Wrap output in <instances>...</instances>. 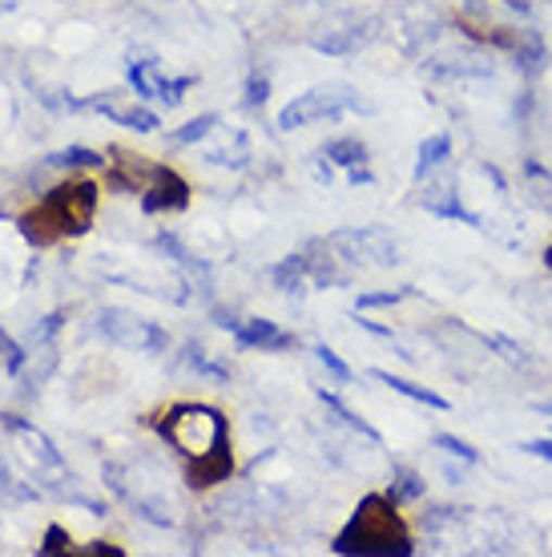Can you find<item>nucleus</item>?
<instances>
[{"label":"nucleus","mask_w":552,"mask_h":557,"mask_svg":"<svg viewBox=\"0 0 552 557\" xmlns=\"http://www.w3.org/2000/svg\"><path fill=\"white\" fill-rule=\"evenodd\" d=\"M335 554H412V533L396 513V502L379 493L363 497L355 517L335 537Z\"/></svg>","instance_id":"obj_1"},{"label":"nucleus","mask_w":552,"mask_h":557,"mask_svg":"<svg viewBox=\"0 0 552 557\" xmlns=\"http://www.w3.org/2000/svg\"><path fill=\"white\" fill-rule=\"evenodd\" d=\"M162 417H166V420H158L162 436H166L170 445L178 448L190 465H202V460H210V457L230 453V445H226V420H222V412H214V408L174 405L170 412H162Z\"/></svg>","instance_id":"obj_2"},{"label":"nucleus","mask_w":552,"mask_h":557,"mask_svg":"<svg viewBox=\"0 0 552 557\" xmlns=\"http://www.w3.org/2000/svg\"><path fill=\"white\" fill-rule=\"evenodd\" d=\"M97 198H101V186L89 178H70L53 186L49 198H45V210L53 214L61 238H77L85 235L97 219Z\"/></svg>","instance_id":"obj_3"},{"label":"nucleus","mask_w":552,"mask_h":557,"mask_svg":"<svg viewBox=\"0 0 552 557\" xmlns=\"http://www.w3.org/2000/svg\"><path fill=\"white\" fill-rule=\"evenodd\" d=\"M351 110H367V106L343 94V89H311V94H299L287 110L278 113V129H299L311 126V122H323V117H343Z\"/></svg>","instance_id":"obj_4"},{"label":"nucleus","mask_w":552,"mask_h":557,"mask_svg":"<svg viewBox=\"0 0 552 557\" xmlns=\"http://www.w3.org/2000/svg\"><path fill=\"white\" fill-rule=\"evenodd\" d=\"M97 332L105 335L117 348H134V351H162L166 348V332L153 327L150 320H138V315H125V311H101L97 315Z\"/></svg>","instance_id":"obj_5"},{"label":"nucleus","mask_w":552,"mask_h":557,"mask_svg":"<svg viewBox=\"0 0 552 557\" xmlns=\"http://www.w3.org/2000/svg\"><path fill=\"white\" fill-rule=\"evenodd\" d=\"M186 202H190V186H186L178 170L170 166H158L153 182L141 190V207L150 214H174V210H186Z\"/></svg>","instance_id":"obj_6"},{"label":"nucleus","mask_w":552,"mask_h":557,"mask_svg":"<svg viewBox=\"0 0 552 557\" xmlns=\"http://www.w3.org/2000/svg\"><path fill=\"white\" fill-rule=\"evenodd\" d=\"M158 174V162H150L146 153H129L125 146L110 150V186L117 190H146Z\"/></svg>","instance_id":"obj_7"},{"label":"nucleus","mask_w":552,"mask_h":557,"mask_svg":"<svg viewBox=\"0 0 552 557\" xmlns=\"http://www.w3.org/2000/svg\"><path fill=\"white\" fill-rule=\"evenodd\" d=\"M122 89H110V94H101V98H93L89 106L93 110H101L105 117H113L117 126H129V129H138V134H153V129L162 126L158 122V113L153 110H141V106H122Z\"/></svg>","instance_id":"obj_8"},{"label":"nucleus","mask_w":552,"mask_h":557,"mask_svg":"<svg viewBox=\"0 0 552 557\" xmlns=\"http://www.w3.org/2000/svg\"><path fill=\"white\" fill-rule=\"evenodd\" d=\"M230 335H235L238 348H263V351H283L294 344V335L283 332V327H275L271 320H238L235 327H230Z\"/></svg>","instance_id":"obj_9"},{"label":"nucleus","mask_w":552,"mask_h":557,"mask_svg":"<svg viewBox=\"0 0 552 557\" xmlns=\"http://www.w3.org/2000/svg\"><path fill=\"white\" fill-rule=\"evenodd\" d=\"M424 207H428L436 219H456V223L480 226V219L460 202V195L452 190V182L448 178H436V182L424 178Z\"/></svg>","instance_id":"obj_10"},{"label":"nucleus","mask_w":552,"mask_h":557,"mask_svg":"<svg viewBox=\"0 0 552 557\" xmlns=\"http://www.w3.org/2000/svg\"><path fill=\"white\" fill-rule=\"evenodd\" d=\"M379 384H387L391 392H400V396H407V400H415V405H424V408H436V412H448V400L443 396H436L431 388H424V384H412V380H403V376H391V372H372Z\"/></svg>","instance_id":"obj_11"},{"label":"nucleus","mask_w":552,"mask_h":557,"mask_svg":"<svg viewBox=\"0 0 552 557\" xmlns=\"http://www.w3.org/2000/svg\"><path fill=\"white\" fill-rule=\"evenodd\" d=\"M318 400H323V408H327V412H331V417L339 420V424H347V429L355 432V436H363V441H372V445H384V436H379V432H375L372 424H367V420L355 417V412H351L347 405H339V396H331V392L318 388Z\"/></svg>","instance_id":"obj_12"},{"label":"nucleus","mask_w":552,"mask_h":557,"mask_svg":"<svg viewBox=\"0 0 552 557\" xmlns=\"http://www.w3.org/2000/svg\"><path fill=\"white\" fill-rule=\"evenodd\" d=\"M323 158H331L335 166L363 170V162H367V146H363L360 138H335L323 146Z\"/></svg>","instance_id":"obj_13"},{"label":"nucleus","mask_w":552,"mask_h":557,"mask_svg":"<svg viewBox=\"0 0 552 557\" xmlns=\"http://www.w3.org/2000/svg\"><path fill=\"white\" fill-rule=\"evenodd\" d=\"M512 57H516V65H520V70H525L528 77H537V73H544V61H549V53H544V45H540V37H532V33H525V37L516 41Z\"/></svg>","instance_id":"obj_14"},{"label":"nucleus","mask_w":552,"mask_h":557,"mask_svg":"<svg viewBox=\"0 0 552 557\" xmlns=\"http://www.w3.org/2000/svg\"><path fill=\"white\" fill-rule=\"evenodd\" d=\"M448 153H452V138H448V134H436V138L424 141V146H419V162H415V178H428L431 170L443 166Z\"/></svg>","instance_id":"obj_15"},{"label":"nucleus","mask_w":552,"mask_h":557,"mask_svg":"<svg viewBox=\"0 0 552 557\" xmlns=\"http://www.w3.org/2000/svg\"><path fill=\"white\" fill-rule=\"evenodd\" d=\"M306 278H311V271H306V255H290V259H283V263L275 267V283L278 292H299Z\"/></svg>","instance_id":"obj_16"},{"label":"nucleus","mask_w":552,"mask_h":557,"mask_svg":"<svg viewBox=\"0 0 552 557\" xmlns=\"http://www.w3.org/2000/svg\"><path fill=\"white\" fill-rule=\"evenodd\" d=\"M525 178H528V195L540 210H552V174L540 170L537 162H525Z\"/></svg>","instance_id":"obj_17"},{"label":"nucleus","mask_w":552,"mask_h":557,"mask_svg":"<svg viewBox=\"0 0 552 557\" xmlns=\"http://www.w3.org/2000/svg\"><path fill=\"white\" fill-rule=\"evenodd\" d=\"M372 33H360V28H343V33H335V37H318L315 49L318 53H351V49H360L367 45Z\"/></svg>","instance_id":"obj_18"},{"label":"nucleus","mask_w":552,"mask_h":557,"mask_svg":"<svg viewBox=\"0 0 552 557\" xmlns=\"http://www.w3.org/2000/svg\"><path fill=\"white\" fill-rule=\"evenodd\" d=\"M424 497V481L412 469H396L391 473V502H419Z\"/></svg>","instance_id":"obj_19"},{"label":"nucleus","mask_w":552,"mask_h":557,"mask_svg":"<svg viewBox=\"0 0 552 557\" xmlns=\"http://www.w3.org/2000/svg\"><path fill=\"white\" fill-rule=\"evenodd\" d=\"M49 166H70V170H93V166H105V158L93 150H85V146H73V150H61L49 158Z\"/></svg>","instance_id":"obj_20"},{"label":"nucleus","mask_w":552,"mask_h":557,"mask_svg":"<svg viewBox=\"0 0 552 557\" xmlns=\"http://www.w3.org/2000/svg\"><path fill=\"white\" fill-rule=\"evenodd\" d=\"M214 129H218V117H214V113H202V117H193L190 126L174 129L170 138L178 141V146H190V141H202L206 134H214Z\"/></svg>","instance_id":"obj_21"},{"label":"nucleus","mask_w":552,"mask_h":557,"mask_svg":"<svg viewBox=\"0 0 552 557\" xmlns=\"http://www.w3.org/2000/svg\"><path fill=\"white\" fill-rule=\"evenodd\" d=\"M412 287H400V292H367L355 299V311H372V307H396L403 299H412Z\"/></svg>","instance_id":"obj_22"},{"label":"nucleus","mask_w":552,"mask_h":557,"mask_svg":"<svg viewBox=\"0 0 552 557\" xmlns=\"http://www.w3.org/2000/svg\"><path fill=\"white\" fill-rule=\"evenodd\" d=\"M431 445L440 448V453H448V457H460L464 465H476V460H480V453H476L468 441H460V436H448V432H440Z\"/></svg>","instance_id":"obj_23"},{"label":"nucleus","mask_w":552,"mask_h":557,"mask_svg":"<svg viewBox=\"0 0 552 557\" xmlns=\"http://www.w3.org/2000/svg\"><path fill=\"white\" fill-rule=\"evenodd\" d=\"M315 356H318V363H323V368H327V372L339 380V384H351V368H347V363L339 360V356H335L327 344H315Z\"/></svg>","instance_id":"obj_24"},{"label":"nucleus","mask_w":552,"mask_h":557,"mask_svg":"<svg viewBox=\"0 0 552 557\" xmlns=\"http://www.w3.org/2000/svg\"><path fill=\"white\" fill-rule=\"evenodd\" d=\"M186 363H190L198 376H206V380H226V368H218V363H210L206 356H202V348H186Z\"/></svg>","instance_id":"obj_25"},{"label":"nucleus","mask_w":552,"mask_h":557,"mask_svg":"<svg viewBox=\"0 0 552 557\" xmlns=\"http://www.w3.org/2000/svg\"><path fill=\"white\" fill-rule=\"evenodd\" d=\"M41 554H77V545H73V537L65 530H61V525H49Z\"/></svg>","instance_id":"obj_26"},{"label":"nucleus","mask_w":552,"mask_h":557,"mask_svg":"<svg viewBox=\"0 0 552 557\" xmlns=\"http://www.w3.org/2000/svg\"><path fill=\"white\" fill-rule=\"evenodd\" d=\"M266 89H271V85H266V77H250V85H247V106H250V110H259V106H263Z\"/></svg>","instance_id":"obj_27"},{"label":"nucleus","mask_w":552,"mask_h":557,"mask_svg":"<svg viewBox=\"0 0 552 557\" xmlns=\"http://www.w3.org/2000/svg\"><path fill=\"white\" fill-rule=\"evenodd\" d=\"M525 453H532V457H540V460H552V436H544V441H525Z\"/></svg>","instance_id":"obj_28"},{"label":"nucleus","mask_w":552,"mask_h":557,"mask_svg":"<svg viewBox=\"0 0 552 557\" xmlns=\"http://www.w3.org/2000/svg\"><path fill=\"white\" fill-rule=\"evenodd\" d=\"M544 263H549V267H552V247H549V251H544Z\"/></svg>","instance_id":"obj_29"},{"label":"nucleus","mask_w":552,"mask_h":557,"mask_svg":"<svg viewBox=\"0 0 552 557\" xmlns=\"http://www.w3.org/2000/svg\"><path fill=\"white\" fill-rule=\"evenodd\" d=\"M540 412H552V400H549V405H540Z\"/></svg>","instance_id":"obj_30"}]
</instances>
